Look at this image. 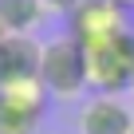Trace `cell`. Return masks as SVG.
Wrapping results in <instances>:
<instances>
[{
	"label": "cell",
	"mask_w": 134,
	"mask_h": 134,
	"mask_svg": "<svg viewBox=\"0 0 134 134\" xmlns=\"http://www.w3.org/2000/svg\"><path fill=\"white\" fill-rule=\"evenodd\" d=\"M8 36H12V32H8V28H4V20H0V43H4V40H8Z\"/></svg>",
	"instance_id": "9c48e42d"
},
{
	"label": "cell",
	"mask_w": 134,
	"mask_h": 134,
	"mask_svg": "<svg viewBox=\"0 0 134 134\" xmlns=\"http://www.w3.org/2000/svg\"><path fill=\"white\" fill-rule=\"evenodd\" d=\"M118 4H122V8H126V12H134V0H118Z\"/></svg>",
	"instance_id": "30bf717a"
},
{
	"label": "cell",
	"mask_w": 134,
	"mask_h": 134,
	"mask_svg": "<svg viewBox=\"0 0 134 134\" xmlns=\"http://www.w3.org/2000/svg\"><path fill=\"white\" fill-rule=\"evenodd\" d=\"M47 4L43 0H0V20L12 36H36V28L47 20Z\"/></svg>",
	"instance_id": "52a82bcc"
},
{
	"label": "cell",
	"mask_w": 134,
	"mask_h": 134,
	"mask_svg": "<svg viewBox=\"0 0 134 134\" xmlns=\"http://www.w3.org/2000/svg\"><path fill=\"white\" fill-rule=\"evenodd\" d=\"M87 51V83L99 95H130L134 87V32L99 40Z\"/></svg>",
	"instance_id": "7a4b0ae2"
},
{
	"label": "cell",
	"mask_w": 134,
	"mask_h": 134,
	"mask_svg": "<svg viewBox=\"0 0 134 134\" xmlns=\"http://www.w3.org/2000/svg\"><path fill=\"white\" fill-rule=\"evenodd\" d=\"M134 110L122 95H91L79 107V134H130Z\"/></svg>",
	"instance_id": "5b68a950"
},
{
	"label": "cell",
	"mask_w": 134,
	"mask_h": 134,
	"mask_svg": "<svg viewBox=\"0 0 134 134\" xmlns=\"http://www.w3.org/2000/svg\"><path fill=\"white\" fill-rule=\"evenodd\" d=\"M43 4H47V12H51V16H67V12L79 4V0H43Z\"/></svg>",
	"instance_id": "ba28073f"
},
{
	"label": "cell",
	"mask_w": 134,
	"mask_h": 134,
	"mask_svg": "<svg viewBox=\"0 0 134 134\" xmlns=\"http://www.w3.org/2000/svg\"><path fill=\"white\" fill-rule=\"evenodd\" d=\"M40 55H43V43L36 36H8L0 43V87L40 79Z\"/></svg>",
	"instance_id": "8992f818"
},
{
	"label": "cell",
	"mask_w": 134,
	"mask_h": 134,
	"mask_svg": "<svg viewBox=\"0 0 134 134\" xmlns=\"http://www.w3.org/2000/svg\"><path fill=\"white\" fill-rule=\"evenodd\" d=\"M126 103H130V110H134V87H130V99H126Z\"/></svg>",
	"instance_id": "8fae6325"
},
{
	"label": "cell",
	"mask_w": 134,
	"mask_h": 134,
	"mask_svg": "<svg viewBox=\"0 0 134 134\" xmlns=\"http://www.w3.org/2000/svg\"><path fill=\"white\" fill-rule=\"evenodd\" d=\"M40 83L47 91V99H63L71 103L79 99L91 83H87V51L79 40L71 36H55L43 43V55H40Z\"/></svg>",
	"instance_id": "6da1fadb"
},
{
	"label": "cell",
	"mask_w": 134,
	"mask_h": 134,
	"mask_svg": "<svg viewBox=\"0 0 134 134\" xmlns=\"http://www.w3.org/2000/svg\"><path fill=\"white\" fill-rule=\"evenodd\" d=\"M47 107V91L40 79L0 87V134H36Z\"/></svg>",
	"instance_id": "277c9868"
},
{
	"label": "cell",
	"mask_w": 134,
	"mask_h": 134,
	"mask_svg": "<svg viewBox=\"0 0 134 134\" xmlns=\"http://www.w3.org/2000/svg\"><path fill=\"white\" fill-rule=\"evenodd\" d=\"M130 134H134V126H130Z\"/></svg>",
	"instance_id": "7c38bea8"
},
{
	"label": "cell",
	"mask_w": 134,
	"mask_h": 134,
	"mask_svg": "<svg viewBox=\"0 0 134 134\" xmlns=\"http://www.w3.org/2000/svg\"><path fill=\"white\" fill-rule=\"evenodd\" d=\"M63 20H67V36L79 40L83 47H91L99 40H110L118 32H130V12L118 0H79Z\"/></svg>",
	"instance_id": "3957f363"
}]
</instances>
